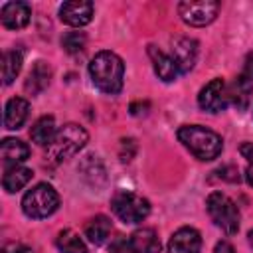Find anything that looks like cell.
Instances as JSON below:
<instances>
[{
  "mask_svg": "<svg viewBox=\"0 0 253 253\" xmlns=\"http://www.w3.org/2000/svg\"><path fill=\"white\" fill-rule=\"evenodd\" d=\"M89 73L95 87L107 95H117L123 89L125 63L113 51H99L89 63Z\"/></svg>",
  "mask_w": 253,
  "mask_h": 253,
  "instance_id": "1",
  "label": "cell"
},
{
  "mask_svg": "<svg viewBox=\"0 0 253 253\" xmlns=\"http://www.w3.org/2000/svg\"><path fill=\"white\" fill-rule=\"evenodd\" d=\"M178 140L198 158V160H213L221 154L223 140L217 132L200 126V125H184L178 128Z\"/></svg>",
  "mask_w": 253,
  "mask_h": 253,
  "instance_id": "2",
  "label": "cell"
},
{
  "mask_svg": "<svg viewBox=\"0 0 253 253\" xmlns=\"http://www.w3.org/2000/svg\"><path fill=\"white\" fill-rule=\"evenodd\" d=\"M87 140H89V134H87V130L83 126H79L75 123L63 125L57 130L53 142L47 146V158H49V162L57 164V162L67 160L69 156L77 154L87 144Z\"/></svg>",
  "mask_w": 253,
  "mask_h": 253,
  "instance_id": "3",
  "label": "cell"
},
{
  "mask_svg": "<svg viewBox=\"0 0 253 253\" xmlns=\"http://www.w3.org/2000/svg\"><path fill=\"white\" fill-rule=\"evenodd\" d=\"M59 206V196L49 184H38L22 198V210L32 219H43L51 215Z\"/></svg>",
  "mask_w": 253,
  "mask_h": 253,
  "instance_id": "4",
  "label": "cell"
},
{
  "mask_svg": "<svg viewBox=\"0 0 253 253\" xmlns=\"http://www.w3.org/2000/svg\"><path fill=\"white\" fill-rule=\"evenodd\" d=\"M206 208H208V213L211 217V221L221 227L227 235H233L237 233L239 229V210L235 206V202L221 194V192H211L206 200Z\"/></svg>",
  "mask_w": 253,
  "mask_h": 253,
  "instance_id": "5",
  "label": "cell"
},
{
  "mask_svg": "<svg viewBox=\"0 0 253 253\" xmlns=\"http://www.w3.org/2000/svg\"><path fill=\"white\" fill-rule=\"evenodd\" d=\"M111 208L115 215L125 223H140L150 213V204L146 198L136 196L128 190H119L111 198Z\"/></svg>",
  "mask_w": 253,
  "mask_h": 253,
  "instance_id": "6",
  "label": "cell"
},
{
  "mask_svg": "<svg viewBox=\"0 0 253 253\" xmlns=\"http://www.w3.org/2000/svg\"><path fill=\"white\" fill-rule=\"evenodd\" d=\"M178 12L182 20L190 26H206L215 20L219 12V2L213 0H186L180 2Z\"/></svg>",
  "mask_w": 253,
  "mask_h": 253,
  "instance_id": "7",
  "label": "cell"
},
{
  "mask_svg": "<svg viewBox=\"0 0 253 253\" xmlns=\"http://www.w3.org/2000/svg\"><path fill=\"white\" fill-rule=\"evenodd\" d=\"M227 85L223 79H211L198 95V105L208 113H219L227 107Z\"/></svg>",
  "mask_w": 253,
  "mask_h": 253,
  "instance_id": "8",
  "label": "cell"
},
{
  "mask_svg": "<svg viewBox=\"0 0 253 253\" xmlns=\"http://www.w3.org/2000/svg\"><path fill=\"white\" fill-rule=\"evenodd\" d=\"M172 59L180 73H188L198 59V42L186 36L172 40Z\"/></svg>",
  "mask_w": 253,
  "mask_h": 253,
  "instance_id": "9",
  "label": "cell"
},
{
  "mask_svg": "<svg viewBox=\"0 0 253 253\" xmlns=\"http://www.w3.org/2000/svg\"><path fill=\"white\" fill-rule=\"evenodd\" d=\"M59 18L67 26L81 28V26L89 24L91 18H93V4L91 2H85V0L63 2L61 8H59Z\"/></svg>",
  "mask_w": 253,
  "mask_h": 253,
  "instance_id": "10",
  "label": "cell"
},
{
  "mask_svg": "<svg viewBox=\"0 0 253 253\" xmlns=\"http://www.w3.org/2000/svg\"><path fill=\"white\" fill-rule=\"evenodd\" d=\"M202 237L194 227H180L168 241V253H200Z\"/></svg>",
  "mask_w": 253,
  "mask_h": 253,
  "instance_id": "11",
  "label": "cell"
},
{
  "mask_svg": "<svg viewBox=\"0 0 253 253\" xmlns=\"http://www.w3.org/2000/svg\"><path fill=\"white\" fill-rule=\"evenodd\" d=\"M0 18L4 28L8 30H22L28 26L32 18V10L26 2H6L0 10Z\"/></svg>",
  "mask_w": 253,
  "mask_h": 253,
  "instance_id": "12",
  "label": "cell"
},
{
  "mask_svg": "<svg viewBox=\"0 0 253 253\" xmlns=\"http://www.w3.org/2000/svg\"><path fill=\"white\" fill-rule=\"evenodd\" d=\"M148 55H150V59H152L154 73H156L162 81H166V83L176 81V77H178L180 71H178V67H176L172 55H166L164 51H160V49L154 47V45H148Z\"/></svg>",
  "mask_w": 253,
  "mask_h": 253,
  "instance_id": "13",
  "label": "cell"
},
{
  "mask_svg": "<svg viewBox=\"0 0 253 253\" xmlns=\"http://www.w3.org/2000/svg\"><path fill=\"white\" fill-rule=\"evenodd\" d=\"M251 93H253V79L247 77L245 73L235 77L233 83L227 87V99H229V103H233L237 107V111L247 109V105L251 101Z\"/></svg>",
  "mask_w": 253,
  "mask_h": 253,
  "instance_id": "14",
  "label": "cell"
},
{
  "mask_svg": "<svg viewBox=\"0 0 253 253\" xmlns=\"http://www.w3.org/2000/svg\"><path fill=\"white\" fill-rule=\"evenodd\" d=\"M0 152H2V162H4L6 168L20 166L30 156L28 144L22 142V140H18V138H4L2 140V146H0Z\"/></svg>",
  "mask_w": 253,
  "mask_h": 253,
  "instance_id": "15",
  "label": "cell"
},
{
  "mask_svg": "<svg viewBox=\"0 0 253 253\" xmlns=\"http://www.w3.org/2000/svg\"><path fill=\"white\" fill-rule=\"evenodd\" d=\"M28 111H30V105H28L26 99L12 97L6 103V109H4V126L10 128V130L20 128L24 125V121L28 119Z\"/></svg>",
  "mask_w": 253,
  "mask_h": 253,
  "instance_id": "16",
  "label": "cell"
},
{
  "mask_svg": "<svg viewBox=\"0 0 253 253\" xmlns=\"http://www.w3.org/2000/svg\"><path fill=\"white\" fill-rule=\"evenodd\" d=\"M49 79H51V67L45 61H36L34 67L28 73V79H26L24 87L30 95H38L49 85Z\"/></svg>",
  "mask_w": 253,
  "mask_h": 253,
  "instance_id": "17",
  "label": "cell"
},
{
  "mask_svg": "<svg viewBox=\"0 0 253 253\" xmlns=\"http://www.w3.org/2000/svg\"><path fill=\"white\" fill-rule=\"evenodd\" d=\"M55 134H57V130H55V121L51 115L40 117L30 130V136L38 146H49L53 142Z\"/></svg>",
  "mask_w": 253,
  "mask_h": 253,
  "instance_id": "18",
  "label": "cell"
},
{
  "mask_svg": "<svg viewBox=\"0 0 253 253\" xmlns=\"http://www.w3.org/2000/svg\"><path fill=\"white\" fill-rule=\"evenodd\" d=\"M130 243H132L134 253H160V239L156 231L150 227L136 229L130 235Z\"/></svg>",
  "mask_w": 253,
  "mask_h": 253,
  "instance_id": "19",
  "label": "cell"
},
{
  "mask_svg": "<svg viewBox=\"0 0 253 253\" xmlns=\"http://www.w3.org/2000/svg\"><path fill=\"white\" fill-rule=\"evenodd\" d=\"M32 170L30 168H24V166H14V168H6L4 172V178H2V186L6 192L14 194L18 190H22L30 180H32Z\"/></svg>",
  "mask_w": 253,
  "mask_h": 253,
  "instance_id": "20",
  "label": "cell"
},
{
  "mask_svg": "<svg viewBox=\"0 0 253 253\" xmlns=\"http://www.w3.org/2000/svg\"><path fill=\"white\" fill-rule=\"evenodd\" d=\"M109 233H111V219L107 215H95L85 225V237L91 243H95V245L105 243L107 237H109Z\"/></svg>",
  "mask_w": 253,
  "mask_h": 253,
  "instance_id": "21",
  "label": "cell"
},
{
  "mask_svg": "<svg viewBox=\"0 0 253 253\" xmlns=\"http://www.w3.org/2000/svg\"><path fill=\"white\" fill-rule=\"evenodd\" d=\"M22 51L18 49H10V51H4L2 53V79H4V85H10L16 75L20 73L22 69Z\"/></svg>",
  "mask_w": 253,
  "mask_h": 253,
  "instance_id": "22",
  "label": "cell"
},
{
  "mask_svg": "<svg viewBox=\"0 0 253 253\" xmlns=\"http://www.w3.org/2000/svg\"><path fill=\"white\" fill-rule=\"evenodd\" d=\"M55 245L61 253H87V247H85L83 239L71 229L59 231L57 239H55Z\"/></svg>",
  "mask_w": 253,
  "mask_h": 253,
  "instance_id": "23",
  "label": "cell"
},
{
  "mask_svg": "<svg viewBox=\"0 0 253 253\" xmlns=\"http://www.w3.org/2000/svg\"><path fill=\"white\" fill-rule=\"evenodd\" d=\"M79 170L83 172V176L91 182V184H95V186H99L97 184V176L101 178V180H105V168H103V164H101V160L99 158H95V156H87L83 162H81V166H79Z\"/></svg>",
  "mask_w": 253,
  "mask_h": 253,
  "instance_id": "24",
  "label": "cell"
},
{
  "mask_svg": "<svg viewBox=\"0 0 253 253\" xmlns=\"http://www.w3.org/2000/svg\"><path fill=\"white\" fill-rule=\"evenodd\" d=\"M85 34L83 32H67L63 38H61V47L67 51V53H77L85 47Z\"/></svg>",
  "mask_w": 253,
  "mask_h": 253,
  "instance_id": "25",
  "label": "cell"
},
{
  "mask_svg": "<svg viewBox=\"0 0 253 253\" xmlns=\"http://www.w3.org/2000/svg\"><path fill=\"white\" fill-rule=\"evenodd\" d=\"M109 253H134L132 243H130V237L117 235V237L109 243Z\"/></svg>",
  "mask_w": 253,
  "mask_h": 253,
  "instance_id": "26",
  "label": "cell"
},
{
  "mask_svg": "<svg viewBox=\"0 0 253 253\" xmlns=\"http://www.w3.org/2000/svg\"><path fill=\"white\" fill-rule=\"evenodd\" d=\"M136 154V140L134 138H123L119 146V156L123 162H130Z\"/></svg>",
  "mask_w": 253,
  "mask_h": 253,
  "instance_id": "27",
  "label": "cell"
},
{
  "mask_svg": "<svg viewBox=\"0 0 253 253\" xmlns=\"http://www.w3.org/2000/svg\"><path fill=\"white\" fill-rule=\"evenodd\" d=\"M241 154L247 158V168H245V180L249 186H253V142L241 144Z\"/></svg>",
  "mask_w": 253,
  "mask_h": 253,
  "instance_id": "28",
  "label": "cell"
},
{
  "mask_svg": "<svg viewBox=\"0 0 253 253\" xmlns=\"http://www.w3.org/2000/svg\"><path fill=\"white\" fill-rule=\"evenodd\" d=\"M217 174H219V178H223L227 182H239V172L235 166H223L217 170Z\"/></svg>",
  "mask_w": 253,
  "mask_h": 253,
  "instance_id": "29",
  "label": "cell"
},
{
  "mask_svg": "<svg viewBox=\"0 0 253 253\" xmlns=\"http://www.w3.org/2000/svg\"><path fill=\"white\" fill-rule=\"evenodd\" d=\"M146 111H148V103L146 101L144 103H132L130 105V115H134V117L136 115H144Z\"/></svg>",
  "mask_w": 253,
  "mask_h": 253,
  "instance_id": "30",
  "label": "cell"
},
{
  "mask_svg": "<svg viewBox=\"0 0 253 253\" xmlns=\"http://www.w3.org/2000/svg\"><path fill=\"white\" fill-rule=\"evenodd\" d=\"M213 253H235V249L231 247V243H227V241H219V243L215 245Z\"/></svg>",
  "mask_w": 253,
  "mask_h": 253,
  "instance_id": "31",
  "label": "cell"
},
{
  "mask_svg": "<svg viewBox=\"0 0 253 253\" xmlns=\"http://www.w3.org/2000/svg\"><path fill=\"white\" fill-rule=\"evenodd\" d=\"M245 75L253 79V51H251V53L247 55V59H245Z\"/></svg>",
  "mask_w": 253,
  "mask_h": 253,
  "instance_id": "32",
  "label": "cell"
},
{
  "mask_svg": "<svg viewBox=\"0 0 253 253\" xmlns=\"http://www.w3.org/2000/svg\"><path fill=\"white\" fill-rule=\"evenodd\" d=\"M12 253H34V251H32L30 247H26V245H16Z\"/></svg>",
  "mask_w": 253,
  "mask_h": 253,
  "instance_id": "33",
  "label": "cell"
},
{
  "mask_svg": "<svg viewBox=\"0 0 253 253\" xmlns=\"http://www.w3.org/2000/svg\"><path fill=\"white\" fill-rule=\"evenodd\" d=\"M249 243H251V245H253V229H251V231H249Z\"/></svg>",
  "mask_w": 253,
  "mask_h": 253,
  "instance_id": "34",
  "label": "cell"
}]
</instances>
